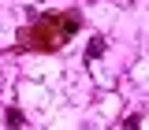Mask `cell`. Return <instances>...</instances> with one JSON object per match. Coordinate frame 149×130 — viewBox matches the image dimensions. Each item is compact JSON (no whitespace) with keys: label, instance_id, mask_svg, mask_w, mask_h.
<instances>
[{"label":"cell","instance_id":"obj_1","mask_svg":"<svg viewBox=\"0 0 149 130\" xmlns=\"http://www.w3.org/2000/svg\"><path fill=\"white\" fill-rule=\"evenodd\" d=\"M78 11H49V15L34 19L30 26L19 30V48H30V52H56L63 48L74 34H78Z\"/></svg>","mask_w":149,"mask_h":130},{"label":"cell","instance_id":"obj_2","mask_svg":"<svg viewBox=\"0 0 149 130\" xmlns=\"http://www.w3.org/2000/svg\"><path fill=\"white\" fill-rule=\"evenodd\" d=\"M101 52H104V37H93V41H90V48H86V63H90V59H97Z\"/></svg>","mask_w":149,"mask_h":130},{"label":"cell","instance_id":"obj_3","mask_svg":"<svg viewBox=\"0 0 149 130\" xmlns=\"http://www.w3.org/2000/svg\"><path fill=\"white\" fill-rule=\"evenodd\" d=\"M8 127H26V119H22V111H19V108L8 111Z\"/></svg>","mask_w":149,"mask_h":130},{"label":"cell","instance_id":"obj_4","mask_svg":"<svg viewBox=\"0 0 149 130\" xmlns=\"http://www.w3.org/2000/svg\"><path fill=\"white\" fill-rule=\"evenodd\" d=\"M119 127H123V130H134V127H142V119H138V115H130L127 123H119Z\"/></svg>","mask_w":149,"mask_h":130}]
</instances>
